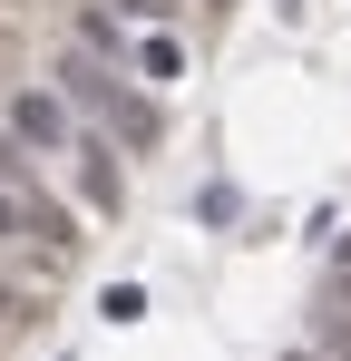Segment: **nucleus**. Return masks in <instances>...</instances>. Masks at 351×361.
I'll use <instances>...</instances> for the list:
<instances>
[{"label":"nucleus","instance_id":"f257e3e1","mask_svg":"<svg viewBox=\"0 0 351 361\" xmlns=\"http://www.w3.org/2000/svg\"><path fill=\"white\" fill-rule=\"evenodd\" d=\"M58 98L88 108L117 147H156V108H147V98L117 78V59H98V49H58Z\"/></svg>","mask_w":351,"mask_h":361},{"label":"nucleus","instance_id":"f03ea898","mask_svg":"<svg viewBox=\"0 0 351 361\" xmlns=\"http://www.w3.org/2000/svg\"><path fill=\"white\" fill-rule=\"evenodd\" d=\"M0 127H10L30 157H68V147H78V108H68L58 88H20V98L0 108Z\"/></svg>","mask_w":351,"mask_h":361},{"label":"nucleus","instance_id":"7ed1b4c3","mask_svg":"<svg viewBox=\"0 0 351 361\" xmlns=\"http://www.w3.org/2000/svg\"><path fill=\"white\" fill-rule=\"evenodd\" d=\"M312 352H322V361H351V283H332V293L312 302Z\"/></svg>","mask_w":351,"mask_h":361},{"label":"nucleus","instance_id":"20e7f679","mask_svg":"<svg viewBox=\"0 0 351 361\" xmlns=\"http://www.w3.org/2000/svg\"><path fill=\"white\" fill-rule=\"evenodd\" d=\"M117 147H98V137H78V147H68V166H78V195H88V205H117V166H108Z\"/></svg>","mask_w":351,"mask_h":361},{"label":"nucleus","instance_id":"39448f33","mask_svg":"<svg viewBox=\"0 0 351 361\" xmlns=\"http://www.w3.org/2000/svg\"><path fill=\"white\" fill-rule=\"evenodd\" d=\"M30 185H39V157H30V147L0 127V195H30Z\"/></svg>","mask_w":351,"mask_h":361},{"label":"nucleus","instance_id":"423d86ee","mask_svg":"<svg viewBox=\"0 0 351 361\" xmlns=\"http://www.w3.org/2000/svg\"><path fill=\"white\" fill-rule=\"evenodd\" d=\"M20 332H30V293H20V283H0V342H20Z\"/></svg>","mask_w":351,"mask_h":361},{"label":"nucleus","instance_id":"0eeeda50","mask_svg":"<svg viewBox=\"0 0 351 361\" xmlns=\"http://www.w3.org/2000/svg\"><path fill=\"white\" fill-rule=\"evenodd\" d=\"M137 68H147V78H176L185 59H176V39H137Z\"/></svg>","mask_w":351,"mask_h":361},{"label":"nucleus","instance_id":"6e6552de","mask_svg":"<svg viewBox=\"0 0 351 361\" xmlns=\"http://www.w3.org/2000/svg\"><path fill=\"white\" fill-rule=\"evenodd\" d=\"M98 312H108V322H137V312H147V293H137V283H108V302H98Z\"/></svg>","mask_w":351,"mask_h":361},{"label":"nucleus","instance_id":"1a4fd4ad","mask_svg":"<svg viewBox=\"0 0 351 361\" xmlns=\"http://www.w3.org/2000/svg\"><path fill=\"white\" fill-rule=\"evenodd\" d=\"M117 20H147V30H156V20H176V0H108Z\"/></svg>","mask_w":351,"mask_h":361},{"label":"nucleus","instance_id":"9d476101","mask_svg":"<svg viewBox=\"0 0 351 361\" xmlns=\"http://www.w3.org/2000/svg\"><path fill=\"white\" fill-rule=\"evenodd\" d=\"M342 283H351V235H342Z\"/></svg>","mask_w":351,"mask_h":361},{"label":"nucleus","instance_id":"9b49d317","mask_svg":"<svg viewBox=\"0 0 351 361\" xmlns=\"http://www.w3.org/2000/svg\"><path fill=\"white\" fill-rule=\"evenodd\" d=\"M283 361H322V352H283Z\"/></svg>","mask_w":351,"mask_h":361}]
</instances>
